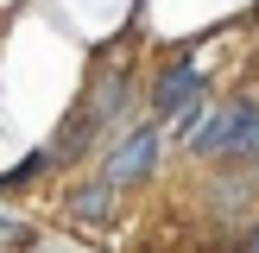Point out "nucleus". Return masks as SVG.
<instances>
[{"instance_id": "2", "label": "nucleus", "mask_w": 259, "mask_h": 253, "mask_svg": "<svg viewBox=\"0 0 259 253\" xmlns=\"http://www.w3.org/2000/svg\"><path fill=\"white\" fill-rule=\"evenodd\" d=\"M152 158H158V133H152V126H139V133H126L120 146L108 152V164H101V184H108V190L139 184V177L152 171Z\"/></svg>"}, {"instance_id": "5", "label": "nucleus", "mask_w": 259, "mask_h": 253, "mask_svg": "<svg viewBox=\"0 0 259 253\" xmlns=\"http://www.w3.org/2000/svg\"><path fill=\"white\" fill-rule=\"evenodd\" d=\"M95 133H101V120L82 108V114H76V120L57 133V146H51V152H57V158H76V152H89V139H95Z\"/></svg>"}, {"instance_id": "6", "label": "nucleus", "mask_w": 259, "mask_h": 253, "mask_svg": "<svg viewBox=\"0 0 259 253\" xmlns=\"http://www.w3.org/2000/svg\"><path fill=\"white\" fill-rule=\"evenodd\" d=\"M0 247H32V228L25 222H0Z\"/></svg>"}, {"instance_id": "1", "label": "nucleus", "mask_w": 259, "mask_h": 253, "mask_svg": "<svg viewBox=\"0 0 259 253\" xmlns=\"http://www.w3.org/2000/svg\"><path fill=\"white\" fill-rule=\"evenodd\" d=\"M253 114H259V101H253V95L228 101L222 114H209V120L196 126V152H202V158H240V139H247Z\"/></svg>"}, {"instance_id": "4", "label": "nucleus", "mask_w": 259, "mask_h": 253, "mask_svg": "<svg viewBox=\"0 0 259 253\" xmlns=\"http://www.w3.org/2000/svg\"><path fill=\"white\" fill-rule=\"evenodd\" d=\"M108 209H114V190L101 184V177L82 184V190H70V215L76 222H108Z\"/></svg>"}, {"instance_id": "3", "label": "nucleus", "mask_w": 259, "mask_h": 253, "mask_svg": "<svg viewBox=\"0 0 259 253\" xmlns=\"http://www.w3.org/2000/svg\"><path fill=\"white\" fill-rule=\"evenodd\" d=\"M196 89H202V70L184 57L177 70H164V76H158V89H152V108H158V114H177V108H190V101H196Z\"/></svg>"}, {"instance_id": "7", "label": "nucleus", "mask_w": 259, "mask_h": 253, "mask_svg": "<svg viewBox=\"0 0 259 253\" xmlns=\"http://www.w3.org/2000/svg\"><path fill=\"white\" fill-rule=\"evenodd\" d=\"M247 253H259V228H253V234H247Z\"/></svg>"}]
</instances>
